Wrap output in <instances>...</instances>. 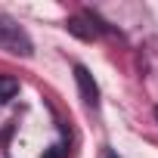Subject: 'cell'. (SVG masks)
Returning a JSON list of instances; mask_svg holds the SVG:
<instances>
[{
	"label": "cell",
	"instance_id": "cell-4",
	"mask_svg": "<svg viewBox=\"0 0 158 158\" xmlns=\"http://www.w3.org/2000/svg\"><path fill=\"white\" fill-rule=\"evenodd\" d=\"M16 93H19V81H16V77H3V74H0V102L13 99Z\"/></svg>",
	"mask_w": 158,
	"mask_h": 158
},
{
	"label": "cell",
	"instance_id": "cell-7",
	"mask_svg": "<svg viewBox=\"0 0 158 158\" xmlns=\"http://www.w3.org/2000/svg\"><path fill=\"white\" fill-rule=\"evenodd\" d=\"M155 121H158V109H155Z\"/></svg>",
	"mask_w": 158,
	"mask_h": 158
},
{
	"label": "cell",
	"instance_id": "cell-5",
	"mask_svg": "<svg viewBox=\"0 0 158 158\" xmlns=\"http://www.w3.org/2000/svg\"><path fill=\"white\" fill-rule=\"evenodd\" d=\"M44 158H59V149H50V152H47Z\"/></svg>",
	"mask_w": 158,
	"mask_h": 158
},
{
	"label": "cell",
	"instance_id": "cell-6",
	"mask_svg": "<svg viewBox=\"0 0 158 158\" xmlns=\"http://www.w3.org/2000/svg\"><path fill=\"white\" fill-rule=\"evenodd\" d=\"M109 158H118V155H115V152H112V155H109Z\"/></svg>",
	"mask_w": 158,
	"mask_h": 158
},
{
	"label": "cell",
	"instance_id": "cell-1",
	"mask_svg": "<svg viewBox=\"0 0 158 158\" xmlns=\"http://www.w3.org/2000/svg\"><path fill=\"white\" fill-rule=\"evenodd\" d=\"M0 50L10 53V56H22V59H28V56L34 53L31 37H28L25 28H22L16 19H10V16H0Z\"/></svg>",
	"mask_w": 158,
	"mask_h": 158
},
{
	"label": "cell",
	"instance_id": "cell-3",
	"mask_svg": "<svg viewBox=\"0 0 158 158\" xmlns=\"http://www.w3.org/2000/svg\"><path fill=\"white\" fill-rule=\"evenodd\" d=\"M68 31L77 34V37H84V40H93V37H96V28L87 25V19H81V16H77V19H68Z\"/></svg>",
	"mask_w": 158,
	"mask_h": 158
},
{
	"label": "cell",
	"instance_id": "cell-2",
	"mask_svg": "<svg viewBox=\"0 0 158 158\" xmlns=\"http://www.w3.org/2000/svg\"><path fill=\"white\" fill-rule=\"evenodd\" d=\"M74 81H77V90H81V99H84L90 109H96V106H99V87H96V81H93V74H90L84 65H74Z\"/></svg>",
	"mask_w": 158,
	"mask_h": 158
}]
</instances>
